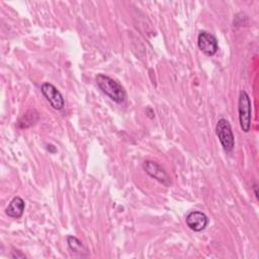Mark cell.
<instances>
[{"label": "cell", "mask_w": 259, "mask_h": 259, "mask_svg": "<svg viewBox=\"0 0 259 259\" xmlns=\"http://www.w3.org/2000/svg\"><path fill=\"white\" fill-rule=\"evenodd\" d=\"M25 203L20 196H15L6 207V214L13 219H19L24 211Z\"/></svg>", "instance_id": "8"}, {"label": "cell", "mask_w": 259, "mask_h": 259, "mask_svg": "<svg viewBox=\"0 0 259 259\" xmlns=\"http://www.w3.org/2000/svg\"><path fill=\"white\" fill-rule=\"evenodd\" d=\"M251 100L248 93L242 90L239 94L238 101V112H239V122L243 132L248 133L251 128V113L252 106Z\"/></svg>", "instance_id": "2"}, {"label": "cell", "mask_w": 259, "mask_h": 259, "mask_svg": "<svg viewBox=\"0 0 259 259\" xmlns=\"http://www.w3.org/2000/svg\"><path fill=\"white\" fill-rule=\"evenodd\" d=\"M95 81L99 89L111 100H113L116 103L124 102L126 97L125 91L122 88V86L115 80L106 75L98 74L95 78Z\"/></svg>", "instance_id": "1"}, {"label": "cell", "mask_w": 259, "mask_h": 259, "mask_svg": "<svg viewBox=\"0 0 259 259\" xmlns=\"http://www.w3.org/2000/svg\"><path fill=\"white\" fill-rule=\"evenodd\" d=\"M67 244H68L69 249L73 253H75L79 256H86L88 254V250L83 245V243L78 238H76L74 236L67 237Z\"/></svg>", "instance_id": "9"}, {"label": "cell", "mask_w": 259, "mask_h": 259, "mask_svg": "<svg viewBox=\"0 0 259 259\" xmlns=\"http://www.w3.org/2000/svg\"><path fill=\"white\" fill-rule=\"evenodd\" d=\"M38 119V114L35 110H28L26 111L22 117L19 119L18 121V126L21 128H25L28 127L32 124H34L36 122V120Z\"/></svg>", "instance_id": "10"}, {"label": "cell", "mask_w": 259, "mask_h": 259, "mask_svg": "<svg viewBox=\"0 0 259 259\" xmlns=\"http://www.w3.org/2000/svg\"><path fill=\"white\" fill-rule=\"evenodd\" d=\"M185 222L190 230L194 232H201L207 227L208 218L202 211L193 210L186 215Z\"/></svg>", "instance_id": "7"}, {"label": "cell", "mask_w": 259, "mask_h": 259, "mask_svg": "<svg viewBox=\"0 0 259 259\" xmlns=\"http://www.w3.org/2000/svg\"><path fill=\"white\" fill-rule=\"evenodd\" d=\"M197 46L199 50L206 56H213L219 50L217 37L212 33L205 30H201L198 33Z\"/></svg>", "instance_id": "6"}, {"label": "cell", "mask_w": 259, "mask_h": 259, "mask_svg": "<svg viewBox=\"0 0 259 259\" xmlns=\"http://www.w3.org/2000/svg\"><path fill=\"white\" fill-rule=\"evenodd\" d=\"M40 91L54 109H57V110L63 109L65 105L64 97L61 94V92L52 83L45 82L40 86Z\"/></svg>", "instance_id": "4"}, {"label": "cell", "mask_w": 259, "mask_h": 259, "mask_svg": "<svg viewBox=\"0 0 259 259\" xmlns=\"http://www.w3.org/2000/svg\"><path fill=\"white\" fill-rule=\"evenodd\" d=\"M215 134L225 152L230 153L234 149L235 138H234L231 124L226 118H220L218 120V123L215 126Z\"/></svg>", "instance_id": "3"}, {"label": "cell", "mask_w": 259, "mask_h": 259, "mask_svg": "<svg viewBox=\"0 0 259 259\" xmlns=\"http://www.w3.org/2000/svg\"><path fill=\"white\" fill-rule=\"evenodd\" d=\"M143 168L146 171L148 175H150L152 178L156 179L160 183H162L165 186H170L171 180L167 172L164 170V168L159 165L157 162L152 160H146L143 163Z\"/></svg>", "instance_id": "5"}, {"label": "cell", "mask_w": 259, "mask_h": 259, "mask_svg": "<svg viewBox=\"0 0 259 259\" xmlns=\"http://www.w3.org/2000/svg\"><path fill=\"white\" fill-rule=\"evenodd\" d=\"M254 190H255V194H256V196H258V192H257V186H256V185H254Z\"/></svg>", "instance_id": "11"}]
</instances>
